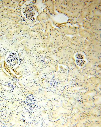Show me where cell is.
<instances>
[{
	"mask_svg": "<svg viewBox=\"0 0 101 127\" xmlns=\"http://www.w3.org/2000/svg\"><path fill=\"white\" fill-rule=\"evenodd\" d=\"M6 60L10 65L13 66H16L19 62L18 55L14 52L10 53L6 58Z\"/></svg>",
	"mask_w": 101,
	"mask_h": 127,
	"instance_id": "cell-1",
	"label": "cell"
}]
</instances>
